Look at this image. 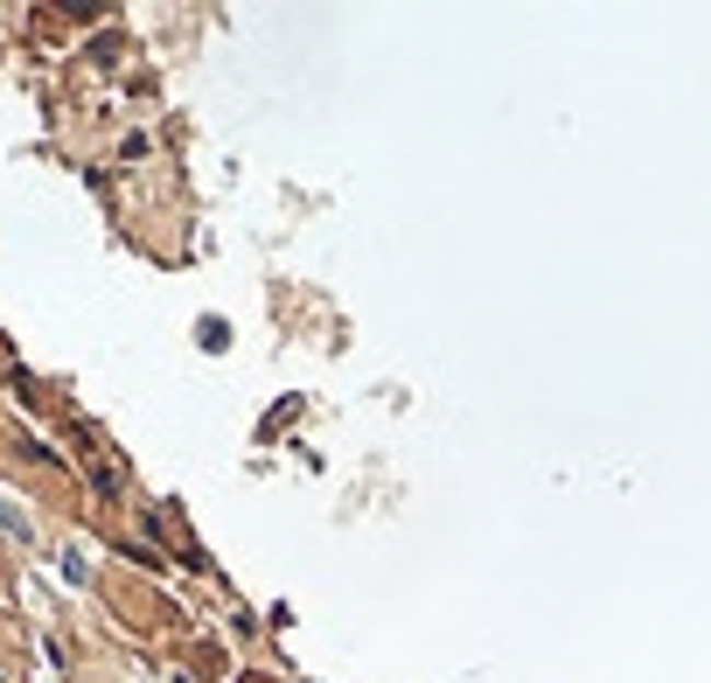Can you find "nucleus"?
I'll return each instance as SVG.
<instances>
[{
  "mask_svg": "<svg viewBox=\"0 0 711 683\" xmlns=\"http://www.w3.org/2000/svg\"><path fill=\"white\" fill-rule=\"evenodd\" d=\"M0 530H8V537H22V544H28V517H22V509H8V502H0Z\"/></svg>",
  "mask_w": 711,
  "mask_h": 683,
  "instance_id": "nucleus-1",
  "label": "nucleus"
}]
</instances>
